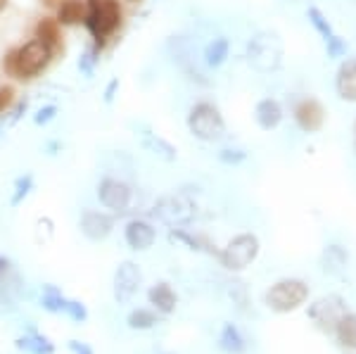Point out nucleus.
<instances>
[{
    "label": "nucleus",
    "instance_id": "e433bc0d",
    "mask_svg": "<svg viewBox=\"0 0 356 354\" xmlns=\"http://www.w3.org/2000/svg\"><path fill=\"white\" fill-rule=\"evenodd\" d=\"M66 347H69L71 354H96L88 342H81V340H69V345H66Z\"/></svg>",
    "mask_w": 356,
    "mask_h": 354
},
{
    "label": "nucleus",
    "instance_id": "c756f323",
    "mask_svg": "<svg viewBox=\"0 0 356 354\" xmlns=\"http://www.w3.org/2000/svg\"><path fill=\"white\" fill-rule=\"evenodd\" d=\"M98 57H100V48L98 46L79 55V62H76V67H79L81 76H86V79H93V76H96Z\"/></svg>",
    "mask_w": 356,
    "mask_h": 354
},
{
    "label": "nucleus",
    "instance_id": "2f4dec72",
    "mask_svg": "<svg viewBox=\"0 0 356 354\" xmlns=\"http://www.w3.org/2000/svg\"><path fill=\"white\" fill-rule=\"evenodd\" d=\"M64 317H69L74 324H86V319H88L86 304L79 300H69L66 302V309H64Z\"/></svg>",
    "mask_w": 356,
    "mask_h": 354
},
{
    "label": "nucleus",
    "instance_id": "4be33fe9",
    "mask_svg": "<svg viewBox=\"0 0 356 354\" xmlns=\"http://www.w3.org/2000/svg\"><path fill=\"white\" fill-rule=\"evenodd\" d=\"M219 347L226 354H242L247 352V340H244V335L240 333L238 326L224 324V328H221L219 333Z\"/></svg>",
    "mask_w": 356,
    "mask_h": 354
},
{
    "label": "nucleus",
    "instance_id": "dca6fc26",
    "mask_svg": "<svg viewBox=\"0 0 356 354\" xmlns=\"http://www.w3.org/2000/svg\"><path fill=\"white\" fill-rule=\"evenodd\" d=\"M283 117H285V112L276 98H261L254 107V119H257L261 131H276L283 124Z\"/></svg>",
    "mask_w": 356,
    "mask_h": 354
},
{
    "label": "nucleus",
    "instance_id": "f03ea898",
    "mask_svg": "<svg viewBox=\"0 0 356 354\" xmlns=\"http://www.w3.org/2000/svg\"><path fill=\"white\" fill-rule=\"evenodd\" d=\"M121 21H124V10H121L119 0H86L83 26L100 51L119 31Z\"/></svg>",
    "mask_w": 356,
    "mask_h": 354
},
{
    "label": "nucleus",
    "instance_id": "c85d7f7f",
    "mask_svg": "<svg viewBox=\"0 0 356 354\" xmlns=\"http://www.w3.org/2000/svg\"><path fill=\"white\" fill-rule=\"evenodd\" d=\"M307 17H309V24L314 26L316 31H319V36L323 38V41H328L335 31H332V26H330V21H328V17L323 12H321L319 8H309L307 10Z\"/></svg>",
    "mask_w": 356,
    "mask_h": 354
},
{
    "label": "nucleus",
    "instance_id": "a878e982",
    "mask_svg": "<svg viewBox=\"0 0 356 354\" xmlns=\"http://www.w3.org/2000/svg\"><path fill=\"white\" fill-rule=\"evenodd\" d=\"M33 186H36V179H33L31 171H26V174L17 176L15 186H12V195H10V207H19V204L31 195Z\"/></svg>",
    "mask_w": 356,
    "mask_h": 354
},
{
    "label": "nucleus",
    "instance_id": "39448f33",
    "mask_svg": "<svg viewBox=\"0 0 356 354\" xmlns=\"http://www.w3.org/2000/svg\"><path fill=\"white\" fill-rule=\"evenodd\" d=\"M195 214H197V204H195V200L186 191L169 193V195L159 197L152 207V217L166 226H174V229L190 224Z\"/></svg>",
    "mask_w": 356,
    "mask_h": 354
},
{
    "label": "nucleus",
    "instance_id": "f8f14e48",
    "mask_svg": "<svg viewBox=\"0 0 356 354\" xmlns=\"http://www.w3.org/2000/svg\"><path fill=\"white\" fill-rule=\"evenodd\" d=\"M292 117L304 134H316L326 124V107L316 98H302L292 109Z\"/></svg>",
    "mask_w": 356,
    "mask_h": 354
},
{
    "label": "nucleus",
    "instance_id": "1a4fd4ad",
    "mask_svg": "<svg viewBox=\"0 0 356 354\" xmlns=\"http://www.w3.org/2000/svg\"><path fill=\"white\" fill-rule=\"evenodd\" d=\"M143 283V271L138 267L136 262L126 259L121 262L119 267L114 271V278H112V292H114V300L119 304H129L133 297L138 295Z\"/></svg>",
    "mask_w": 356,
    "mask_h": 354
},
{
    "label": "nucleus",
    "instance_id": "cd10ccee",
    "mask_svg": "<svg viewBox=\"0 0 356 354\" xmlns=\"http://www.w3.org/2000/svg\"><path fill=\"white\" fill-rule=\"evenodd\" d=\"M323 264L326 271H340L342 267H347V252L340 245H328L323 252Z\"/></svg>",
    "mask_w": 356,
    "mask_h": 354
},
{
    "label": "nucleus",
    "instance_id": "f704fd0d",
    "mask_svg": "<svg viewBox=\"0 0 356 354\" xmlns=\"http://www.w3.org/2000/svg\"><path fill=\"white\" fill-rule=\"evenodd\" d=\"M15 86H10V84H3L0 86V114H5V112H10L12 109V105H15Z\"/></svg>",
    "mask_w": 356,
    "mask_h": 354
},
{
    "label": "nucleus",
    "instance_id": "bb28decb",
    "mask_svg": "<svg viewBox=\"0 0 356 354\" xmlns=\"http://www.w3.org/2000/svg\"><path fill=\"white\" fill-rule=\"evenodd\" d=\"M126 324H129V328H133V330H150L159 324V317L152 312V309L138 307L126 317Z\"/></svg>",
    "mask_w": 356,
    "mask_h": 354
},
{
    "label": "nucleus",
    "instance_id": "ddd939ff",
    "mask_svg": "<svg viewBox=\"0 0 356 354\" xmlns=\"http://www.w3.org/2000/svg\"><path fill=\"white\" fill-rule=\"evenodd\" d=\"M124 240L136 252L150 250L154 245V240H157V229L145 219H131L124 226Z\"/></svg>",
    "mask_w": 356,
    "mask_h": 354
},
{
    "label": "nucleus",
    "instance_id": "72a5a7b5",
    "mask_svg": "<svg viewBox=\"0 0 356 354\" xmlns=\"http://www.w3.org/2000/svg\"><path fill=\"white\" fill-rule=\"evenodd\" d=\"M326 53H328V57H332V60L344 57V55H347V43H344L337 34H332L326 41Z\"/></svg>",
    "mask_w": 356,
    "mask_h": 354
},
{
    "label": "nucleus",
    "instance_id": "9b49d317",
    "mask_svg": "<svg viewBox=\"0 0 356 354\" xmlns=\"http://www.w3.org/2000/svg\"><path fill=\"white\" fill-rule=\"evenodd\" d=\"M81 233L88 238L91 242H103L112 236L114 231V217L107 212H100V209H83L79 219Z\"/></svg>",
    "mask_w": 356,
    "mask_h": 354
},
{
    "label": "nucleus",
    "instance_id": "ea45409f",
    "mask_svg": "<svg viewBox=\"0 0 356 354\" xmlns=\"http://www.w3.org/2000/svg\"><path fill=\"white\" fill-rule=\"evenodd\" d=\"M10 271V257H5L3 252H0V281L5 278V274Z\"/></svg>",
    "mask_w": 356,
    "mask_h": 354
},
{
    "label": "nucleus",
    "instance_id": "a19ab883",
    "mask_svg": "<svg viewBox=\"0 0 356 354\" xmlns=\"http://www.w3.org/2000/svg\"><path fill=\"white\" fill-rule=\"evenodd\" d=\"M38 3H41L43 8H48V10H57L62 0H38Z\"/></svg>",
    "mask_w": 356,
    "mask_h": 354
},
{
    "label": "nucleus",
    "instance_id": "7c9ffc66",
    "mask_svg": "<svg viewBox=\"0 0 356 354\" xmlns=\"http://www.w3.org/2000/svg\"><path fill=\"white\" fill-rule=\"evenodd\" d=\"M216 157H219V162L226 164V167H238V164H242L244 159H247V152L240 150V148H224Z\"/></svg>",
    "mask_w": 356,
    "mask_h": 354
},
{
    "label": "nucleus",
    "instance_id": "393cba45",
    "mask_svg": "<svg viewBox=\"0 0 356 354\" xmlns=\"http://www.w3.org/2000/svg\"><path fill=\"white\" fill-rule=\"evenodd\" d=\"M335 335L342 347L356 350V314H344L340 324L335 326Z\"/></svg>",
    "mask_w": 356,
    "mask_h": 354
},
{
    "label": "nucleus",
    "instance_id": "6ab92c4d",
    "mask_svg": "<svg viewBox=\"0 0 356 354\" xmlns=\"http://www.w3.org/2000/svg\"><path fill=\"white\" fill-rule=\"evenodd\" d=\"M55 12H57L55 19L60 26H79L86 17V0H62Z\"/></svg>",
    "mask_w": 356,
    "mask_h": 354
},
{
    "label": "nucleus",
    "instance_id": "7ed1b4c3",
    "mask_svg": "<svg viewBox=\"0 0 356 354\" xmlns=\"http://www.w3.org/2000/svg\"><path fill=\"white\" fill-rule=\"evenodd\" d=\"M283 55H285V46L276 31H257L247 41V51H244L247 64L261 74H271V71L281 69Z\"/></svg>",
    "mask_w": 356,
    "mask_h": 354
},
{
    "label": "nucleus",
    "instance_id": "20e7f679",
    "mask_svg": "<svg viewBox=\"0 0 356 354\" xmlns=\"http://www.w3.org/2000/svg\"><path fill=\"white\" fill-rule=\"evenodd\" d=\"M188 131L202 143H216L226 136V119L214 103L199 100L188 112Z\"/></svg>",
    "mask_w": 356,
    "mask_h": 354
},
{
    "label": "nucleus",
    "instance_id": "58836bf2",
    "mask_svg": "<svg viewBox=\"0 0 356 354\" xmlns=\"http://www.w3.org/2000/svg\"><path fill=\"white\" fill-rule=\"evenodd\" d=\"M43 152H46L48 157H55L57 152H62V143H60V141H48L46 145H43Z\"/></svg>",
    "mask_w": 356,
    "mask_h": 354
},
{
    "label": "nucleus",
    "instance_id": "5701e85b",
    "mask_svg": "<svg viewBox=\"0 0 356 354\" xmlns=\"http://www.w3.org/2000/svg\"><path fill=\"white\" fill-rule=\"evenodd\" d=\"M66 302H69V297H64L62 290H60L57 285H53V283L43 285L41 307L46 309V312H50V314H64Z\"/></svg>",
    "mask_w": 356,
    "mask_h": 354
},
{
    "label": "nucleus",
    "instance_id": "0eeeda50",
    "mask_svg": "<svg viewBox=\"0 0 356 354\" xmlns=\"http://www.w3.org/2000/svg\"><path fill=\"white\" fill-rule=\"evenodd\" d=\"M261 252V242L254 233H240L219 252V262L226 271H244Z\"/></svg>",
    "mask_w": 356,
    "mask_h": 354
},
{
    "label": "nucleus",
    "instance_id": "aec40b11",
    "mask_svg": "<svg viewBox=\"0 0 356 354\" xmlns=\"http://www.w3.org/2000/svg\"><path fill=\"white\" fill-rule=\"evenodd\" d=\"M15 347L21 352H26V354H53L55 352L53 342H50L46 335L36 333V330H29V333L17 337Z\"/></svg>",
    "mask_w": 356,
    "mask_h": 354
},
{
    "label": "nucleus",
    "instance_id": "f257e3e1",
    "mask_svg": "<svg viewBox=\"0 0 356 354\" xmlns=\"http://www.w3.org/2000/svg\"><path fill=\"white\" fill-rule=\"evenodd\" d=\"M53 60V55L41 41L31 38V41L21 43L19 48H10L3 57V69L8 76L19 81H31L36 79L41 71H46V67Z\"/></svg>",
    "mask_w": 356,
    "mask_h": 354
},
{
    "label": "nucleus",
    "instance_id": "f3484780",
    "mask_svg": "<svg viewBox=\"0 0 356 354\" xmlns=\"http://www.w3.org/2000/svg\"><path fill=\"white\" fill-rule=\"evenodd\" d=\"M335 91L342 100L356 103V60H347L340 64L335 76Z\"/></svg>",
    "mask_w": 356,
    "mask_h": 354
},
{
    "label": "nucleus",
    "instance_id": "c9c22d12",
    "mask_svg": "<svg viewBox=\"0 0 356 354\" xmlns=\"http://www.w3.org/2000/svg\"><path fill=\"white\" fill-rule=\"evenodd\" d=\"M116 93H119V79H109L107 81V86H105V91H103V100L105 105H112L114 103V98H116Z\"/></svg>",
    "mask_w": 356,
    "mask_h": 354
},
{
    "label": "nucleus",
    "instance_id": "423d86ee",
    "mask_svg": "<svg viewBox=\"0 0 356 354\" xmlns=\"http://www.w3.org/2000/svg\"><path fill=\"white\" fill-rule=\"evenodd\" d=\"M309 300V285L299 278H283L269 287L266 292V304L278 314H287L299 309Z\"/></svg>",
    "mask_w": 356,
    "mask_h": 354
},
{
    "label": "nucleus",
    "instance_id": "4c0bfd02",
    "mask_svg": "<svg viewBox=\"0 0 356 354\" xmlns=\"http://www.w3.org/2000/svg\"><path fill=\"white\" fill-rule=\"evenodd\" d=\"M26 107H29V103H26V100H19V103L15 105V109H12V112H10V126L17 124V121L21 119V114L26 112Z\"/></svg>",
    "mask_w": 356,
    "mask_h": 354
},
{
    "label": "nucleus",
    "instance_id": "412c9836",
    "mask_svg": "<svg viewBox=\"0 0 356 354\" xmlns=\"http://www.w3.org/2000/svg\"><path fill=\"white\" fill-rule=\"evenodd\" d=\"M228 53H231V41H228L226 36H216V38H211V41L204 46V53H202V57H204V64L211 69H219L221 64L228 60Z\"/></svg>",
    "mask_w": 356,
    "mask_h": 354
},
{
    "label": "nucleus",
    "instance_id": "4468645a",
    "mask_svg": "<svg viewBox=\"0 0 356 354\" xmlns=\"http://www.w3.org/2000/svg\"><path fill=\"white\" fill-rule=\"evenodd\" d=\"M33 38L41 41L48 48L50 55H60L64 51V41H62V26L57 24L55 17H41L33 26Z\"/></svg>",
    "mask_w": 356,
    "mask_h": 354
},
{
    "label": "nucleus",
    "instance_id": "79ce46f5",
    "mask_svg": "<svg viewBox=\"0 0 356 354\" xmlns=\"http://www.w3.org/2000/svg\"><path fill=\"white\" fill-rule=\"evenodd\" d=\"M8 3H10V0H0V12H3V10L8 8Z\"/></svg>",
    "mask_w": 356,
    "mask_h": 354
},
{
    "label": "nucleus",
    "instance_id": "9d476101",
    "mask_svg": "<svg viewBox=\"0 0 356 354\" xmlns=\"http://www.w3.org/2000/svg\"><path fill=\"white\" fill-rule=\"evenodd\" d=\"M347 314L344 300L337 295L321 297L319 302H314L309 307V317L314 319V324L319 326L323 333H335V326L340 324V319Z\"/></svg>",
    "mask_w": 356,
    "mask_h": 354
},
{
    "label": "nucleus",
    "instance_id": "a211bd4d",
    "mask_svg": "<svg viewBox=\"0 0 356 354\" xmlns=\"http://www.w3.org/2000/svg\"><path fill=\"white\" fill-rule=\"evenodd\" d=\"M148 300L152 304L154 309H157L159 314H171L176 309L178 304V295L174 292V287H171L166 281H159V283H154L152 287L148 290Z\"/></svg>",
    "mask_w": 356,
    "mask_h": 354
},
{
    "label": "nucleus",
    "instance_id": "473e14b6",
    "mask_svg": "<svg viewBox=\"0 0 356 354\" xmlns=\"http://www.w3.org/2000/svg\"><path fill=\"white\" fill-rule=\"evenodd\" d=\"M57 114H60L57 105H43V107L33 114V124H36V126H48L50 121L57 119Z\"/></svg>",
    "mask_w": 356,
    "mask_h": 354
},
{
    "label": "nucleus",
    "instance_id": "c03bdc74",
    "mask_svg": "<svg viewBox=\"0 0 356 354\" xmlns=\"http://www.w3.org/2000/svg\"><path fill=\"white\" fill-rule=\"evenodd\" d=\"M131 3H138V0H131Z\"/></svg>",
    "mask_w": 356,
    "mask_h": 354
},
{
    "label": "nucleus",
    "instance_id": "37998d69",
    "mask_svg": "<svg viewBox=\"0 0 356 354\" xmlns=\"http://www.w3.org/2000/svg\"><path fill=\"white\" fill-rule=\"evenodd\" d=\"M354 141H356V121H354Z\"/></svg>",
    "mask_w": 356,
    "mask_h": 354
},
{
    "label": "nucleus",
    "instance_id": "6e6552de",
    "mask_svg": "<svg viewBox=\"0 0 356 354\" xmlns=\"http://www.w3.org/2000/svg\"><path fill=\"white\" fill-rule=\"evenodd\" d=\"M98 200L105 209L114 214H124L129 212L131 200H133V188L121 179L114 176H105L98 184Z\"/></svg>",
    "mask_w": 356,
    "mask_h": 354
},
{
    "label": "nucleus",
    "instance_id": "b1692460",
    "mask_svg": "<svg viewBox=\"0 0 356 354\" xmlns=\"http://www.w3.org/2000/svg\"><path fill=\"white\" fill-rule=\"evenodd\" d=\"M169 240L171 242H183V245L188 247V250H195V252H209V254H214V250H209V242L204 240L202 236H193L190 231H186V229H171V233H169Z\"/></svg>",
    "mask_w": 356,
    "mask_h": 354
},
{
    "label": "nucleus",
    "instance_id": "2eb2a0df",
    "mask_svg": "<svg viewBox=\"0 0 356 354\" xmlns=\"http://www.w3.org/2000/svg\"><path fill=\"white\" fill-rule=\"evenodd\" d=\"M138 138H141V145L145 148L150 154H154L157 159H162V162H176L178 159V150H176L174 143H169L164 136L150 131L148 126H141V129H138Z\"/></svg>",
    "mask_w": 356,
    "mask_h": 354
}]
</instances>
